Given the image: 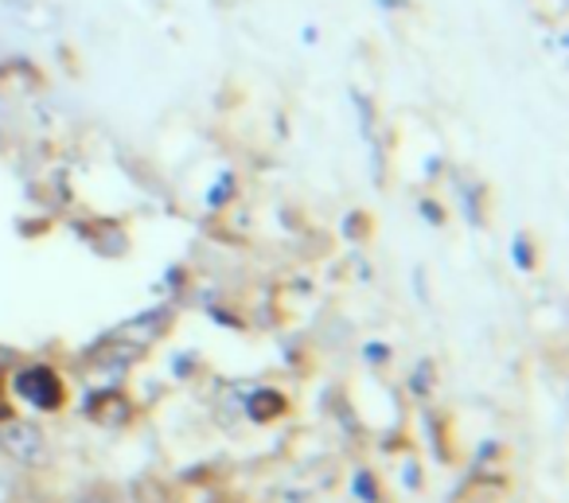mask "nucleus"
<instances>
[{"label": "nucleus", "instance_id": "obj_1", "mask_svg": "<svg viewBox=\"0 0 569 503\" xmlns=\"http://www.w3.org/2000/svg\"><path fill=\"white\" fill-rule=\"evenodd\" d=\"M0 448L12 456V461L28 464V469H40L48 461V437L40 433V425L20 422L17 414L0 422Z\"/></svg>", "mask_w": 569, "mask_h": 503}, {"label": "nucleus", "instance_id": "obj_9", "mask_svg": "<svg viewBox=\"0 0 569 503\" xmlns=\"http://www.w3.org/2000/svg\"><path fill=\"white\" fill-rule=\"evenodd\" d=\"M390 355V347H382V344H367V359L371 363H382Z\"/></svg>", "mask_w": 569, "mask_h": 503}, {"label": "nucleus", "instance_id": "obj_5", "mask_svg": "<svg viewBox=\"0 0 569 503\" xmlns=\"http://www.w3.org/2000/svg\"><path fill=\"white\" fill-rule=\"evenodd\" d=\"M227 196H234V176L222 172L219 184H214V188L207 191V207H211V211H219V207H227Z\"/></svg>", "mask_w": 569, "mask_h": 503}, {"label": "nucleus", "instance_id": "obj_10", "mask_svg": "<svg viewBox=\"0 0 569 503\" xmlns=\"http://www.w3.org/2000/svg\"><path fill=\"white\" fill-rule=\"evenodd\" d=\"M421 215H426L429 223H441V211H437L433 204H421Z\"/></svg>", "mask_w": 569, "mask_h": 503}, {"label": "nucleus", "instance_id": "obj_3", "mask_svg": "<svg viewBox=\"0 0 569 503\" xmlns=\"http://www.w3.org/2000/svg\"><path fill=\"white\" fill-rule=\"evenodd\" d=\"M168 320H172V316H168L164 308H152V313L137 316V320H129L126 328H118V332H113V339H126V344H133L137 352H144V347H149L152 339H160V336H164Z\"/></svg>", "mask_w": 569, "mask_h": 503}, {"label": "nucleus", "instance_id": "obj_6", "mask_svg": "<svg viewBox=\"0 0 569 503\" xmlns=\"http://www.w3.org/2000/svg\"><path fill=\"white\" fill-rule=\"evenodd\" d=\"M511 254H515V266H519V269H530V266H535V254H530V243H527L522 235L511 243Z\"/></svg>", "mask_w": 569, "mask_h": 503}, {"label": "nucleus", "instance_id": "obj_8", "mask_svg": "<svg viewBox=\"0 0 569 503\" xmlns=\"http://www.w3.org/2000/svg\"><path fill=\"white\" fill-rule=\"evenodd\" d=\"M74 503H110V495H106V492H98V487H90V492H82Z\"/></svg>", "mask_w": 569, "mask_h": 503}, {"label": "nucleus", "instance_id": "obj_11", "mask_svg": "<svg viewBox=\"0 0 569 503\" xmlns=\"http://www.w3.org/2000/svg\"><path fill=\"white\" fill-rule=\"evenodd\" d=\"M0 383H4V375H0ZM4 417H12V414L4 410V402H0V422H4Z\"/></svg>", "mask_w": 569, "mask_h": 503}, {"label": "nucleus", "instance_id": "obj_4", "mask_svg": "<svg viewBox=\"0 0 569 503\" xmlns=\"http://www.w3.org/2000/svg\"><path fill=\"white\" fill-rule=\"evenodd\" d=\"M246 414H250L253 422H273V417L284 414V398L277 391H269V386H258V391L246 398Z\"/></svg>", "mask_w": 569, "mask_h": 503}, {"label": "nucleus", "instance_id": "obj_7", "mask_svg": "<svg viewBox=\"0 0 569 503\" xmlns=\"http://www.w3.org/2000/svg\"><path fill=\"white\" fill-rule=\"evenodd\" d=\"M359 492V500H367V503H375L379 495H375V484H371V472H359L356 476V484H351Z\"/></svg>", "mask_w": 569, "mask_h": 503}, {"label": "nucleus", "instance_id": "obj_2", "mask_svg": "<svg viewBox=\"0 0 569 503\" xmlns=\"http://www.w3.org/2000/svg\"><path fill=\"white\" fill-rule=\"evenodd\" d=\"M12 391H17L20 398H24L28 406H36V410H59V406H63V398H67L63 378H59L51 367H43V363L17 371V378H12Z\"/></svg>", "mask_w": 569, "mask_h": 503}]
</instances>
